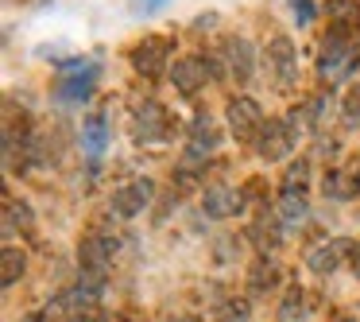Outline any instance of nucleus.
Instances as JSON below:
<instances>
[{"label":"nucleus","mask_w":360,"mask_h":322,"mask_svg":"<svg viewBox=\"0 0 360 322\" xmlns=\"http://www.w3.org/2000/svg\"><path fill=\"white\" fill-rule=\"evenodd\" d=\"M356 66V47L349 43V35L333 32L326 39V47H321V58H318V74L321 82H341L345 74Z\"/></svg>","instance_id":"f257e3e1"},{"label":"nucleus","mask_w":360,"mask_h":322,"mask_svg":"<svg viewBox=\"0 0 360 322\" xmlns=\"http://www.w3.org/2000/svg\"><path fill=\"white\" fill-rule=\"evenodd\" d=\"M171 136V113L159 101H143L132 117V140L136 144H163Z\"/></svg>","instance_id":"f03ea898"},{"label":"nucleus","mask_w":360,"mask_h":322,"mask_svg":"<svg viewBox=\"0 0 360 322\" xmlns=\"http://www.w3.org/2000/svg\"><path fill=\"white\" fill-rule=\"evenodd\" d=\"M101 291H105V280L94 272H86L74 287H66L63 295L55 299V306L74 318V314H86V311H94V306H101Z\"/></svg>","instance_id":"7ed1b4c3"},{"label":"nucleus","mask_w":360,"mask_h":322,"mask_svg":"<svg viewBox=\"0 0 360 322\" xmlns=\"http://www.w3.org/2000/svg\"><path fill=\"white\" fill-rule=\"evenodd\" d=\"M229 117V132L236 136V140H256L259 132H264V109H259V101H252V97H233L225 109Z\"/></svg>","instance_id":"20e7f679"},{"label":"nucleus","mask_w":360,"mask_h":322,"mask_svg":"<svg viewBox=\"0 0 360 322\" xmlns=\"http://www.w3.org/2000/svg\"><path fill=\"white\" fill-rule=\"evenodd\" d=\"M97 86V66L94 63H63V78H58L55 94L58 101H86Z\"/></svg>","instance_id":"39448f33"},{"label":"nucleus","mask_w":360,"mask_h":322,"mask_svg":"<svg viewBox=\"0 0 360 322\" xmlns=\"http://www.w3.org/2000/svg\"><path fill=\"white\" fill-rule=\"evenodd\" d=\"M210 63H205V55H186V58H174L171 66V82L174 89H179L182 97H198L205 89V82H210Z\"/></svg>","instance_id":"423d86ee"},{"label":"nucleus","mask_w":360,"mask_h":322,"mask_svg":"<svg viewBox=\"0 0 360 322\" xmlns=\"http://www.w3.org/2000/svg\"><path fill=\"white\" fill-rule=\"evenodd\" d=\"M151 198H155V182L151 179H132L124 182L120 190H112V213L117 218H136V213H143L151 206Z\"/></svg>","instance_id":"0eeeda50"},{"label":"nucleus","mask_w":360,"mask_h":322,"mask_svg":"<svg viewBox=\"0 0 360 322\" xmlns=\"http://www.w3.org/2000/svg\"><path fill=\"white\" fill-rule=\"evenodd\" d=\"M352 249H356V244L345 241V237H337V241H321V244H314V249L306 252V268H310L314 275H333L345 260H352Z\"/></svg>","instance_id":"6e6552de"},{"label":"nucleus","mask_w":360,"mask_h":322,"mask_svg":"<svg viewBox=\"0 0 360 322\" xmlns=\"http://www.w3.org/2000/svg\"><path fill=\"white\" fill-rule=\"evenodd\" d=\"M290 148H295V125H287V120H267L264 132L256 136V151H259V159H267V163L287 159Z\"/></svg>","instance_id":"1a4fd4ad"},{"label":"nucleus","mask_w":360,"mask_h":322,"mask_svg":"<svg viewBox=\"0 0 360 322\" xmlns=\"http://www.w3.org/2000/svg\"><path fill=\"white\" fill-rule=\"evenodd\" d=\"M167 58H171V43L159 39V35H148L132 47V66L143 74V78H159L167 70Z\"/></svg>","instance_id":"9d476101"},{"label":"nucleus","mask_w":360,"mask_h":322,"mask_svg":"<svg viewBox=\"0 0 360 322\" xmlns=\"http://www.w3.org/2000/svg\"><path fill=\"white\" fill-rule=\"evenodd\" d=\"M267 66L275 70V82H279L283 89H290L298 82V55H295V43H290L287 35H275V39L267 43Z\"/></svg>","instance_id":"9b49d317"},{"label":"nucleus","mask_w":360,"mask_h":322,"mask_svg":"<svg viewBox=\"0 0 360 322\" xmlns=\"http://www.w3.org/2000/svg\"><path fill=\"white\" fill-rule=\"evenodd\" d=\"M221 55H225V70L233 74L236 82H248L256 74V47H252L244 35H229L221 43Z\"/></svg>","instance_id":"f8f14e48"},{"label":"nucleus","mask_w":360,"mask_h":322,"mask_svg":"<svg viewBox=\"0 0 360 322\" xmlns=\"http://www.w3.org/2000/svg\"><path fill=\"white\" fill-rule=\"evenodd\" d=\"M112 252H117V241L89 233V237H82V244H78V264L86 268V272H94V275H105Z\"/></svg>","instance_id":"ddd939ff"},{"label":"nucleus","mask_w":360,"mask_h":322,"mask_svg":"<svg viewBox=\"0 0 360 322\" xmlns=\"http://www.w3.org/2000/svg\"><path fill=\"white\" fill-rule=\"evenodd\" d=\"M202 210L210 218H236L244 210V194L236 187H225V182H213L202 198Z\"/></svg>","instance_id":"4468645a"},{"label":"nucleus","mask_w":360,"mask_h":322,"mask_svg":"<svg viewBox=\"0 0 360 322\" xmlns=\"http://www.w3.org/2000/svg\"><path fill=\"white\" fill-rule=\"evenodd\" d=\"M217 144H221L217 120H213L210 113H198V117L190 120V151H194V156H210Z\"/></svg>","instance_id":"2eb2a0df"},{"label":"nucleus","mask_w":360,"mask_h":322,"mask_svg":"<svg viewBox=\"0 0 360 322\" xmlns=\"http://www.w3.org/2000/svg\"><path fill=\"white\" fill-rule=\"evenodd\" d=\"M283 229H287V225L279 221V213L264 210V213H259V218L248 225V237L256 241V249H264V252H267V249H279V241H283Z\"/></svg>","instance_id":"dca6fc26"},{"label":"nucleus","mask_w":360,"mask_h":322,"mask_svg":"<svg viewBox=\"0 0 360 322\" xmlns=\"http://www.w3.org/2000/svg\"><path fill=\"white\" fill-rule=\"evenodd\" d=\"M326 16H329V24H333V32L349 35L352 27H360V4L356 0H329Z\"/></svg>","instance_id":"f3484780"},{"label":"nucleus","mask_w":360,"mask_h":322,"mask_svg":"<svg viewBox=\"0 0 360 322\" xmlns=\"http://www.w3.org/2000/svg\"><path fill=\"white\" fill-rule=\"evenodd\" d=\"M279 221L287 229H295V225H306V218H310V202H306V194H283L279 198Z\"/></svg>","instance_id":"a211bd4d"},{"label":"nucleus","mask_w":360,"mask_h":322,"mask_svg":"<svg viewBox=\"0 0 360 322\" xmlns=\"http://www.w3.org/2000/svg\"><path fill=\"white\" fill-rule=\"evenodd\" d=\"M321 190H326V198L349 202V198H356L360 179H352V175H345V171H326V179H321Z\"/></svg>","instance_id":"6ab92c4d"},{"label":"nucleus","mask_w":360,"mask_h":322,"mask_svg":"<svg viewBox=\"0 0 360 322\" xmlns=\"http://www.w3.org/2000/svg\"><path fill=\"white\" fill-rule=\"evenodd\" d=\"M82 144H86V156L97 159L105 151V144H109V125H105V117H89L86 125H82Z\"/></svg>","instance_id":"aec40b11"},{"label":"nucleus","mask_w":360,"mask_h":322,"mask_svg":"<svg viewBox=\"0 0 360 322\" xmlns=\"http://www.w3.org/2000/svg\"><path fill=\"white\" fill-rule=\"evenodd\" d=\"M24 268H27L24 252L12 249V244H4V252H0V283H4V287H12V283L24 275Z\"/></svg>","instance_id":"412c9836"},{"label":"nucleus","mask_w":360,"mask_h":322,"mask_svg":"<svg viewBox=\"0 0 360 322\" xmlns=\"http://www.w3.org/2000/svg\"><path fill=\"white\" fill-rule=\"evenodd\" d=\"M306 318V291L302 287H290L283 295V306H279V322H298Z\"/></svg>","instance_id":"4be33fe9"},{"label":"nucleus","mask_w":360,"mask_h":322,"mask_svg":"<svg viewBox=\"0 0 360 322\" xmlns=\"http://www.w3.org/2000/svg\"><path fill=\"white\" fill-rule=\"evenodd\" d=\"M306 179H310V163L298 159L287 167V179H283V194H306Z\"/></svg>","instance_id":"5701e85b"},{"label":"nucleus","mask_w":360,"mask_h":322,"mask_svg":"<svg viewBox=\"0 0 360 322\" xmlns=\"http://www.w3.org/2000/svg\"><path fill=\"white\" fill-rule=\"evenodd\" d=\"M275 283H279V268H275L271 260H256V264H252V287L267 291V287H275Z\"/></svg>","instance_id":"b1692460"},{"label":"nucleus","mask_w":360,"mask_h":322,"mask_svg":"<svg viewBox=\"0 0 360 322\" xmlns=\"http://www.w3.org/2000/svg\"><path fill=\"white\" fill-rule=\"evenodd\" d=\"M32 229V210H27V202H8V218H4V229Z\"/></svg>","instance_id":"393cba45"},{"label":"nucleus","mask_w":360,"mask_h":322,"mask_svg":"<svg viewBox=\"0 0 360 322\" xmlns=\"http://www.w3.org/2000/svg\"><path fill=\"white\" fill-rule=\"evenodd\" d=\"M345 120H352V125H360V86H352L349 94H345Z\"/></svg>","instance_id":"a878e982"},{"label":"nucleus","mask_w":360,"mask_h":322,"mask_svg":"<svg viewBox=\"0 0 360 322\" xmlns=\"http://www.w3.org/2000/svg\"><path fill=\"white\" fill-rule=\"evenodd\" d=\"M290 12H295V20H298L302 27L314 20V4H310V0H290Z\"/></svg>","instance_id":"bb28decb"},{"label":"nucleus","mask_w":360,"mask_h":322,"mask_svg":"<svg viewBox=\"0 0 360 322\" xmlns=\"http://www.w3.org/2000/svg\"><path fill=\"white\" fill-rule=\"evenodd\" d=\"M159 8H167V0H132V12H136V16H155Z\"/></svg>","instance_id":"cd10ccee"},{"label":"nucleus","mask_w":360,"mask_h":322,"mask_svg":"<svg viewBox=\"0 0 360 322\" xmlns=\"http://www.w3.org/2000/svg\"><path fill=\"white\" fill-rule=\"evenodd\" d=\"M349 264H352V272H356V280H360V244L352 249V260H349Z\"/></svg>","instance_id":"c85d7f7f"},{"label":"nucleus","mask_w":360,"mask_h":322,"mask_svg":"<svg viewBox=\"0 0 360 322\" xmlns=\"http://www.w3.org/2000/svg\"><path fill=\"white\" fill-rule=\"evenodd\" d=\"M20 322H43V314H32V318H20Z\"/></svg>","instance_id":"c756f323"},{"label":"nucleus","mask_w":360,"mask_h":322,"mask_svg":"<svg viewBox=\"0 0 360 322\" xmlns=\"http://www.w3.org/2000/svg\"><path fill=\"white\" fill-rule=\"evenodd\" d=\"M174 322H202V318H190V314H186V318H174Z\"/></svg>","instance_id":"7c9ffc66"},{"label":"nucleus","mask_w":360,"mask_h":322,"mask_svg":"<svg viewBox=\"0 0 360 322\" xmlns=\"http://www.w3.org/2000/svg\"><path fill=\"white\" fill-rule=\"evenodd\" d=\"M66 322H86V318H82V314H74V318H66Z\"/></svg>","instance_id":"2f4dec72"},{"label":"nucleus","mask_w":360,"mask_h":322,"mask_svg":"<svg viewBox=\"0 0 360 322\" xmlns=\"http://www.w3.org/2000/svg\"><path fill=\"white\" fill-rule=\"evenodd\" d=\"M356 66H360V47H356Z\"/></svg>","instance_id":"473e14b6"},{"label":"nucleus","mask_w":360,"mask_h":322,"mask_svg":"<svg viewBox=\"0 0 360 322\" xmlns=\"http://www.w3.org/2000/svg\"><path fill=\"white\" fill-rule=\"evenodd\" d=\"M124 322H136V318H124Z\"/></svg>","instance_id":"72a5a7b5"},{"label":"nucleus","mask_w":360,"mask_h":322,"mask_svg":"<svg viewBox=\"0 0 360 322\" xmlns=\"http://www.w3.org/2000/svg\"><path fill=\"white\" fill-rule=\"evenodd\" d=\"M356 179H360V171H356Z\"/></svg>","instance_id":"f704fd0d"}]
</instances>
